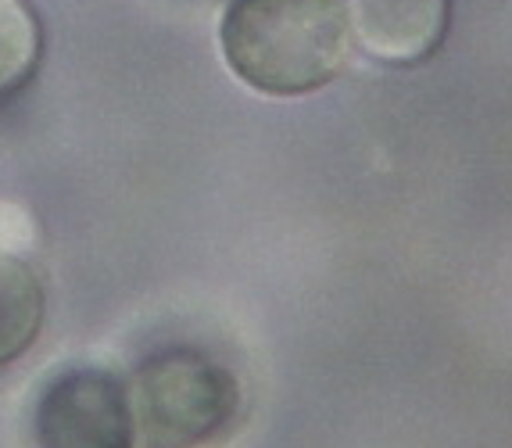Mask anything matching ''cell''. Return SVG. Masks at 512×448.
Segmentation results:
<instances>
[{"instance_id":"cell-4","label":"cell","mask_w":512,"mask_h":448,"mask_svg":"<svg viewBox=\"0 0 512 448\" xmlns=\"http://www.w3.org/2000/svg\"><path fill=\"white\" fill-rule=\"evenodd\" d=\"M355 47L380 65L412 69L441 51L452 26V0H351Z\"/></svg>"},{"instance_id":"cell-6","label":"cell","mask_w":512,"mask_h":448,"mask_svg":"<svg viewBox=\"0 0 512 448\" xmlns=\"http://www.w3.org/2000/svg\"><path fill=\"white\" fill-rule=\"evenodd\" d=\"M43 54V29L29 0H0V101L33 83Z\"/></svg>"},{"instance_id":"cell-2","label":"cell","mask_w":512,"mask_h":448,"mask_svg":"<svg viewBox=\"0 0 512 448\" xmlns=\"http://www.w3.org/2000/svg\"><path fill=\"white\" fill-rule=\"evenodd\" d=\"M137 448H212L240 416V380L201 348H162L129 377Z\"/></svg>"},{"instance_id":"cell-1","label":"cell","mask_w":512,"mask_h":448,"mask_svg":"<svg viewBox=\"0 0 512 448\" xmlns=\"http://www.w3.org/2000/svg\"><path fill=\"white\" fill-rule=\"evenodd\" d=\"M215 40L237 83L280 101L330 87L355 54L344 0H230Z\"/></svg>"},{"instance_id":"cell-5","label":"cell","mask_w":512,"mask_h":448,"mask_svg":"<svg viewBox=\"0 0 512 448\" xmlns=\"http://www.w3.org/2000/svg\"><path fill=\"white\" fill-rule=\"evenodd\" d=\"M47 319V291L26 255L0 251V370L15 366Z\"/></svg>"},{"instance_id":"cell-7","label":"cell","mask_w":512,"mask_h":448,"mask_svg":"<svg viewBox=\"0 0 512 448\" xmlns=\"http://www.w3.org/2000/svg\"><path fill=\"white\" fill-rule=\"evenodd\" d=\"M36 241V226L33 216L26 208L11 205V201H0V251H15V255H26Z\"/></svg>"},{"instance_id":"cell-3","label":"cell","mask_w":512,"mask_h":448,"mask_svg":"<svg viewBox=\"0 0 512 448\" xmlns=\"http://www.w3.org/2000/svg\"><path fill=\"white\" fill-rule=\"evenodd\" d=\"M33 448H137L129 380L97 362H72L43 380L29 405Z\"/></svg>"}]
</instances>
